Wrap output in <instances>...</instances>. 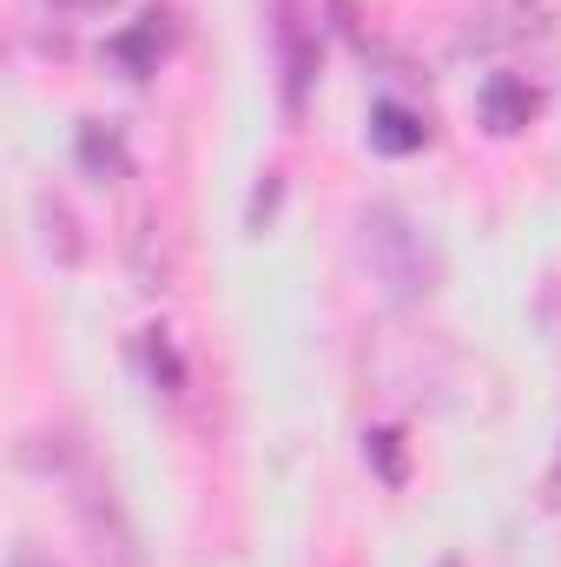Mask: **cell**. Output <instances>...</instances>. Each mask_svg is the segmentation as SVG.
Wrapping results in <instances>:
<instances>
[{
  "instance_id": "6da1fadb",
  "label": "cell",
  "mask_w": 561,
  "mask_h": 567,
  "mask_svg": "<svg viewBox=\"0 0 561 567\" xmlns=\"http://www.w3.org/2000/svg\"><path fill=\"white\" fill-rule=\"evenodd\" d=\"M350 245H357V265L370 271V284H377L397 310H417V303L436 297V284H442L436 245L422 238V225L404 212V205H390V198L357 205V218H350Z\"/></svg>"
},
{
  "instance_id": "7a4b0ae2",
  "label": "cell",
  "mask_w": 561,
  "mask_h": 567,
  "mask_svg": "<svg viewBox=\"0 0 561 567\" xmlns=\"http://www.w3.org/2000/svg\"><path fill=\"white\" fill-rule=\"evenodd\" d=\"M60 488H67V508H73L86 548H93V567H140V535H133V522H126L113 482L93 468V455H86Z\"/></svg>"
},
{
  "instance_id": "3957f363",
  "label": "cell",
  "mask_w": 561,
  "mask_h": 567,
  "mask_svg": "<svg viewBox=\"0 0 561 567\" xmlns=\"http://www.w3.org/2000/svg\"><path fill=\"white\" fill-rule=\"evenodd\" d=\"M476 113H482V126H489L496 140H509V133L536 126V113H542V86H536L529 73H489V80L476 86Z\"/></svg>"
},
{
  "instance_id": "277c9868",
  "label": "cell",
  "mask_w": 561,
  "mask_h": 567,
  "mask_svg": "<svg viewBox=\"0 0 561 567\" xmlns=\"http://www.w3.org/2000/svg\"><path fill=\"white\" fill-rule=\"evenodd\" d=\"M502 40H509L516 53H529L536 66L561 73V0H516Z\"/></svg>"
},
{
  "instance_id": "5b68a950",
  "label": "cell",
  "mask_w": 561,
  "mask_h": 567,
  "mask_svg": "<svg viewBox=\"0 0 561 567\" xmlns=\"http://www.w3.org/2000/svg\"><path fill=\"white\" fill-rule=\"evenodd\" d=\"M106 53H113V66H126V80H145V73H159V60L172 53V13H140L133 27H120L113 40H106Z\"/></svg>"
},
{
  "instance_id": "8992f818",
  "label": "cell",
  "mask_w": 561,
  "mask_h": 567,
  "mask_svg": "<svg viewBox=\"0 0 561 567\" xmlns=\"http://www.w3.org/2000/svg\"><path fill=\"white\" fill-rule=\"evenodd\" d=\"M73 158H80V172H86V178H100V185H113V178H126V172H133L126 133H120L113 120H80V133H73Z\"/></svg>"
},
{
  "instance_id": "52a82bcc",
  "label": "cell",
  "mask_w": 561,
  "mask_h": 567,
  "mask_svg": "<svg viewBox=\"0 0 561 567\" xmlns=\"http://www.w3.org/2000/svg\"><path fill=\"white\" fill-rule=\"evenodd\" d=\"M370 152H384V158H410L429 145V126H422V113H410L404 100H377L370 106Z\"/></svg>"
},
{
  "instance_id": "ba28073f",
  "label": "cell",
  "mask_w": 561,
  "mask_h": 567,
  "mask_svg": "<svg viewBox=\"0 0 561 567\" xmlns=\"http://www.w3.org/2000/svg\"><path fill=\"white\" fill-rule=\"evenodd\" d=\"M278 53H284V106L297 113L304 93H310V80H317V40H304L297 13H284L278 20Z\"/></svg>"
},
{
  "instance_id": "9c48e42d",
  "label": "cell",
  "mask_w": 561,
  "mask_h": 567,
  "mask_svg": "<svg viewBox=\"0 0 561 567\" xmlns=\"http://www.w3.org/2000/svg\"><path fill=\"white\" fill-rule=\"evenodd\" d=\"M33 218L47 225V251H53V265L60 271H73L80 258H86V245H80V225H73V212L53 198V192H33Z\"/></svg>"
},
{
  "instance_id": "30bf717a",
  "label": "cell",
  "mask_w": 561,
  "mask_h": 567,
  "mask_svg": "<svg viewBox=\"0 0 561 567\" xmlns=\"http://www.w3.org/2000/svg\"><path fill=\"white\" fill-rule=\"evenodd\" d=\"M145 370H152V383L165 396H185V363H178V350H172L165 330H145Z\"/></svg>"
},
{
  "instance_id": "8fae6325",
  "label": "cell",
  "mask_w": 561,
  "mask_h": 567,
  "mask_svg": "<svg viewBox=\"0 0 561 567\" xmlns=\"http://www.w3.org/2000/svg\"><path fill=\"white\" fill-rule=\"evenodd\" d=\"M364 455L377 462V475H384L390 488H404V435H397V429H370V435H364Z\"/></svg>"
},
{
  "instance_id": "7c38bea8",
  "label": "cell",
  "mask_w": 561,
  "mask_h": 567,
  "mask_svg": "<svg viewBox=\"0 0 561 567\" xmlns=\"http://www.w3.org/2000/svg\"><path fill=\"white\" fill-rule=\"evenodd\" d=\"M536 317H542V330H549V350L561 357V278L542 284V297H536Z\"/></svg>"
},
{
  "instance_id": "4fadbf2b",
  "label": "cell",
  "mask_w": 561,
  "mask_h": 567,
  "mask_svg": "<svg viewBox=\"0 0 561 567\" xmlns=\"http://www.w3.org/2000/svg\"><path fill=\"white\" fill-rule=\"evenodd\" d=\"M278 172H265V185H258V192H252V231H265V225H272V212H278Z\"/></svg>"
},
{
  "instance_id": "5bb4252c",
  "label": "cell",
  "mask_w": 561,
  "mask_h": 567,
  "mask_svg": "<svg viewBox=\"0 0 561 567\" xmlns=\"http://www.w3.org/2000/svg\"><path fill=\"white\" fill-rule=\"evenodd\" d=\"M47 7H53L60 20H86V13H106L113 0H47Z\"/></svg>"
},
{
  "instance_id": "9a60e30c",
  "label": "cell",
  "mask_w": 561,
  "mask_h": 567,
  "mask_svg": "<svg viewBox=\"0 0 561 567\" xmlns=\"http://www.w3.org/2000/svg\"><path fill=\"white\" fill-rule=\"evenodd\" d=\"M7 567H60L47 548H33V542H13V555H7Z\"/></svg>"
},
{
  "instance_id": "2e32d148",
  "label": "cell",
  "mask_w": 561,
  "mask_h": 567,
  "mask_svg": "<svg viewBox=\"0 0 561 567\" xmlns=\"http://www.w3.org/2000/svg\"><path fill=\"white\" fill-rule=\"evenodd\" d=\"M549 502H561V449H555V468H549Z\"/></svg>"
},
{
  "instance_id": "e0dca14e",
  "label": "cell",
  "mask_w": 561,
  "mask_h": 567,
  "mask_svg": "<svg viewBox=\"0 0 561 567\" xmlns=\"http://www.w3.org/2000/svg\"><path fill=\"white\" fill-rule=\"evenodd\" d=\"M449 567H456V561H449Z\"/></svg>"
}]
</instances>
